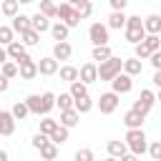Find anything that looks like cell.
Masks as SVG:
<instances>
[{"mask_svg":"<svg viewBox=\"0 0 161 161\" xmlns=\"http://www.w3.org/2000/svg\"><path fill=\"white\" fill-rule=\"evenodd\" d=\"M158 98H156V93L151 91V88H143L141 91V96L133 101V111H138L141 116H148V111L153 108V103H156Z\"/></svg>","mask_w":161,"mask_h":161,"instance_id":"3","label":"cell"},{"mask_svg":"<svg viewBox=\"0 0 161 161\" xmlns=\"http://www.w3.org/2000/svg\"><path fill=\"white\" fill-rule=\"evenodd\" d=\"M58 18H60V23H65L68 28L80 25V15H78V10H75L70 3H60V5H58Z\"/></svg>","mask_w":161,"mask_h":161,"instance_id":"4","label":"cell"},{"mask_svg":"<svg viewBox=\"0 0 161 161\" xmlns=\"http://www.w3.org/2000/svg\"><path fill=\"white\" fill-rule=\"evenodd\" d=\"M58 108H60V111H70V108H75V98H73L70 93H60V96H58Z\"/></svg>","mask_w":161,"mask_h":161,"instance_id":"34","label":"cell"},{"mask_svg":"<svg viewBox=\"0 0 161 161\" xmlns=\"http://www.w3.org/2000/svg\"><path fill=\"white\" fill-rule=\"evenodd\" d=\"M156 98H158V101H161V91H158V93H156Z\"/></svg>","mask_w":161,"mask_h":161,"instance_id":"54","label":"cell"},{"mask_svg":"<svg viewBox=\"0 0 161 161\" xmlns=\"http://www.w3.org/2000/svg\"><path fill=\"white\" fill-rule=\"evenodd\" d=\"M30 28H33L30 15H23V13H20V15L13 18V30H15V33H25V30H30Z\"/></svg>","mask_w":161,"mask_h":161,"instance_id":"21","label":"cell"},{"mask_svg":"<svg viewBox=\"0 0 161 161\" xmlns=\"http://www.w3.org/2000/svg\"><path fill=\"white\" fill-rule=\"evenodd\" d=\"M126 23H128V15H126L123 10H113V13L108 15V28H113V30L126 28Z\"/></svg>","mask_w":161,"mask_h":161,"instance_id":"15","label":"cell"},{"mask_svg":"<svg viewBox=\"0 0 161 161\" xmlns=\"http://www.w3.org/2000/svg\"><path fill=\"white\" fill-rule=\"evenodd\" d=\"M91 58L101 65V63H106V60H111L113 58V53H111V48L108 45H98V48H93V53H91Z\"/></svg>","mask_w":161,"mask_h":161,"instance_id":"23","label":"cell"},{"mask_svg":"<svg viewBox=\"0 0 161 161\" xmlns=\"http://www.w3.org/2000/svg\"><path fill=\"white\" fill-rule=\"evenodd\" d=\"M13 33H15L13 25H0V43H3L5 48H8L10 43H15V40H13Z\"/></svg>","mask_w":161,"mask_h":161,"instance_id":"36","label":"cell"},{"mask_svg":"<svg viewBox=\"0 0 161 161\" xmlns=\"http://www.w3.org/2000/svg\"><path fill=\"white\" fill-rule=\"evenodd\" d=\"M148 60H151V65H153L156 70H161V50H156V53H153Z\"/></svg>","mask_w":161,"mask_h":161,"instance_id":"46","label":"cell"},{"mask_svg":"<svg viewBox=\"0 0 161 161\" xmlns=\"http://www.w3.org/2000/svg\"><path fill=\"white\" fill-rule=\"evenodd\" d=\"M65 3H70V5L75 8V5H78V3H83V0H65Z\"/></svg>","mask_w":161,"mask_h":161,"instance_id":"51","label":"cell"},{"mask_svg":"<svg viewBox=\"0 0 161 161\" xmlns=\"http://www.w3.org/2000/svg\"><path fill=\"white\" fill-rule=\"evenodd\" d=\"M68 93H70L75 101H78V98H86V96H88V86H86L83 80H75V83H70V91H68Z\"/></svg>","mask_w":161,"mask_h":161,"instance_id":"28","label":"cell"},{"mask_svg":"<svg viewBox=\"0 0 161 161\" xmlns=\"http://www.w3.org/2000/svg\"><path fill=\"white\" fill-rule=\"evenodd\" d=\"M78 121H80V113H78L75 108H70V111H60V126L73 128V126H78Z\"/></svg>","mask_w":161,"mask_h":161,"instance_id":"19","label":"cell"},{"mask_svg":"<svg viewBox=\"0 0 161 161\" xmlns=\"http://www.w3.org/2000/svg\"><path fill=\"white\" fill-rule=\"evenodd\" d=\"M40 13L48 18H58V5L53 0H40Z\"/></svg>","mask_w":161,"mask_h":161,"instance_id":"32","label":"cell"},{"mask_svg":"<svg viewBox=\"0 0 161 161\" xmlns=\"http://www.w3.org/2000/svg\"><path fill=\"white\" fill-rule=\"evenodd\" d=\"M126 28H128V30H143V20H141V15H128Z\"/></svg>","mask_w":161,"mask_h":161,"instance_id":"42","label":"cell"},{"mask_svg":"<svg viewBox=\"0 0 161 161\" xmlns=\"http://www.w3.org/2000/svg\"><path fill=\"white\" fill-rule=\"evenodd\" d=\"M60 80H65V83H75V80H80V68H75V65H60Z\"/></svg>","mask_w":161,"mask_h":161,"instance_id":"16","label":"cell"},{"mask_svg":"<svg viewBox=\"0 0 161 161\" xmlns=\"http://www.w3.org/2000/svg\"><path fill=\"white\" fill-rule=\"evenodd\" d=\"M133 55H136L138 60H146V58H151L153 53H151V48H148L146 43H138V45H133Z\"/></svg>","mask_w":161,"mask_h":161,"instance_id":"38","label":"cell"},{"mask_svg":"<svg viewBox=\"0 0 161 161\" xmlns=\"http://www.w3.org/2000/svg\"><path fill=\"white\" fill-rule=\"evenodd\" d=\"M148 48H151V53H156V50H161V38L158 35H146V40H143Z\"/></svg>","mask_w":161,"mask_h":161,"instance_id":"43","label":"cell"},{"mask_svg":"<svg viewBox=\"0 0 161 161\" xmlns=\"http://www.w3.org/2000/svg\"><path fill=\"white\" fill-rule=\"evenodd\" d=\"M111 88H113V93H128L131 88H133V75H128V73H121V75H116L113 80H111Z\"/></svg>","mask_w":161,"mask_h":161,"instance_id":"8","label":"cell"},{"mask_svg":"<svg viewBox=\"0 0 161 161\" xmlns=\"http://www.w3.org/2000/svg\"><path fill=\"white\" fill-rule=\"evenodd\" d=\"M68 131H70V128H65V126H58V131H55V133L50 136V141H53L55 146L65 143V141H68Z\"/></svg>","mask_w":161,"mask_h":161,"instance_id":"39","label":"cell"},{"mask_svg":"<svg viewBox=\"0 0 161 161\" xmlns=\"http://www.w3.org/2000/svg\"><path fill=\"white\" fill-rule=\"evenodd\" d=\"M58 126H60V121H53V118H43L40 121V133H45V136H53L55 131H58Z\"/></svg>","mask_w":161,"mask_h":161,"instance_id":"29","label":"cell"},{"mask_svg":"<svg viewBox=\"0 0 161 161\" xmlns=\"http://www.w3.org/2000/svg\"><path fill=\"white\" fill-rule=\"evenodd\" d=\"M143 118H146V116H141V113L133 111V108L123 113V123H126V128H141V126H143Z\"/></svg>","mask_w":161,"mask_h":161,"instance_id":"17","label":"cell"},{"mask_svg":"<svg viewBox=\"0 0 161 161\" xmlns=\"http://www.w3.org/2000/svg\"><path fill=\"white\" fill-rule=\"evenodd\" d=\"M80 80H83L86 86L98 80V63H96V60H91V63H83V65H80Z\"/></svg>","mask_w":161,"mask_h":161,"instance_id":"9","label":"cell"},{"mask_svg":"<svg viewBox=\"0 0 161 161\" xmlns=\"http://www.w3.org/2000/svg\"><path fill=\"white\" fill-rule=\"evenodd\" d=\"M108 153L113 156V158H123L126 153H128V143L126 141H108Z\"/></svg>","mask_w":161,"mask_h":161,"instance_id":"20","label":"cell"},{"mask_svg":"<svg viewBox=\"0 0 161 161\" xmlns=\"http://www.w3.org/2000/svg\"><path fill=\"white\" fill-rule=\"evenodd\" d=\"M38 68H40V75H55V73L60 70V65H58V60H55L53 55L40 58V60H38Z\"/></svg>","mask_w":161,"mask_h":161,"instance_id":"11","label":"cell"},{"mask_svg":"<svg viewBox=\"0 0 161 161\" xmlns=\"http://www.w3.org/2000/svg\"><path fill=\"white\" fill-rule=\"evenodd\" d=\"M68 33H70V28L65 25V23H53V28H50V35H53V40L55 43H63V40H68Z\"/></svg>","mask_w":161,"mask_h":161,"instance_id":"18","label":"cell"},{"mask_svg":"<svg viewBox=\"0 0 161 161\" xmlns=\"http://www.w3.org/2000/svg\"><path fill=\"white\" fill-rule=\"evenodd\" d=\"M8 86H10V78H0V91H3V93L8 91Z\"/></svg>","mask_w":161,"mask_h":161,"instance_id":"49","label":"cell"},{"mask_svg":"<svg viewBox=\"0 0 161 161\" xmlns=\"http://www.w3.org/2000/svg\"><path fill=\"white\" fill-rule=\"evenodd\" d=\"M141 70H143V63H141V60H138L136 55H133V58H126V60H123V73H128V75H138Z\"/></svg>","mask_w":161,"mask_h":161,"instance_id":"24","label":"cell"},{"mask_svg":"<svg viewBox=\"0 0 161 161\" xmlns=\"http://www.w3.org/2000/svg\"><path fill=\"white\" fill-rule=\"evenodd\" d=\"M70 55H73V45H70L68 40L53 45V58H55V60H68Z\"/></svg>","mask_w":161,"mask_h":161,"instance_id":"14","label":"cell"},{"mask_svg":"<svg viewBox=\"0 0 161 161\" xmlns=\"http://www.w3.org/2000/svg\"><path fill=\"white\" fill-rule=\"evenodd\" d=\"M73 161H93V151L91 148H78L75 156H73Z\"/></svg>","mask_w":161,"mask_h":161,"instance_id":"44","label":"cell"},{"mask_svg":"<svg viewBox=\"0 0 161 161\" xmlns=\"http://www.w3.org/2000/svg\"><path fill=\"white\" fill-rule=\"evenodd\" d=\"M121 70H123V60L121 58H111V60H106V63H101L98 65V80H113L116 75H121Z\"/></svg>","mask_w":161,"mask_h":161,"instance_id":"2","label":"cell"},{"mask_svg":"<svg viewBox=\"0 0 161 161\" xmlns=\"http://www.w3.org/2000/svg\"><path fill=\"white\" fill-rule=\"evenodd\" d=\"M10 111H13V116H15L18 121H23V118L30 113V108H28V103H25V101H18V103H13V108H10Z\"/></svg>","mask_w":161,"mask_h":161,"instance_id":"35","label":"cell"},{"mask_svg":"<svg viewBox=\"0 0 161 161\" xmlns=\"http://www.w3.org/2000/svg\"><path fill=\"white\" fill-rule=\"evenodd\" d=\"M15 116H13V111H0V133L3 136H13V131H15Z\"/></svg>","mask_w":161,"mask_h":161,"instance_id":"10","label":"cell"},{"mask_svg":"<svg viewBox=\"0 0 161 161\" xmlns=\"http://www.w3.org/2000/svg\"><path fill=\"white\" fill-rule=\"evenodd\" d=\"M5 50H8V55H10V60H15V63H18L20 58H25V55H28V50H25V45H23V43H18V40H15V43H10V45H8Z\"/></svg>","mask_w":161,"mask_h":161,"instance_id":"22","label":"cell"},{"mask_svg":"<svg viewBox=\"0 0 161 161\" xmlns=\"http://www.w3.org/2000/svg\"><path fill=\"white\" fill-rule=\"evenodd\" d=\"M20 5H30V3H35V0H18Z\"/></svg>","mask_w":161,"mask_h":161,"instance_id":"52","label":"cell"},{"mask_svg":"<svg viewBox=\"0 0 161 161\" xmlns=\"http://www.w3.org/2000/svg\"><path fill=\"white\" fill-rule=\"evenodd\" d=\"M55 156H58V146H55L53 141H48V143L40 148V158H45V161H55Z\"/></svg>","mask_w":161,"mask_h":161,"instance_id":"31","label":"cell"},{"mask_svg":"<svg viewBox=\"0 0 161 161\" xmlns=\"http://www.w3.org/2000/svg\"><path fill=\"white\" fill-rule=\"evenodd\" d=\"M20 43H23L25 48H30V45H38V43H40V33L30 28V30H25V33H20Z\"/></svg>","mask_w":161,"mask_h":161,"instance_id":"26","label":"cell"},{"mask_svg":"<svg viewBox=\"0 0 161 161\" xmlns=\"http://www.w3.org/2000/svg\"><path fill=\"white\" fill-rule=\"evenodd\" d=\"M18 65H20V78H23V80H33V78L40 73V68H38V60H33L30 55L20 58V60H18Z\"/></svg>","mask_w":161,"mask_h":161,"instance_id":"6","label":"cell"},{"mask_svg":"<svg viewBox=\"0 0 161 161\" xmlns=\"http://www.w3.org/2000/svg\"><path fill=\"white\" fill-rule=\"evenodd\" d=\"M108 3L113 10H126V5H128V0H108Z\"/></svg>","mask_w":161,"mask_h":161,"instance_id":"47","label":"cell"},{"mask_svg":"<svg viewBox=\"0 0 161 161\" xmlns=\"http://www.w3.org/2000/svg\"><path fill=\"white\" fill-rule=\"evenodd\" d=\"M148 156H151L153 161H161V141H153V143L148 146Z\"/></svg>","mask_w":161,"mask_h":161,"instance_id":"45","label":"cell"},{"mask_svg":"<svg viewBox=\"0 0 161 161\" xmlns=\"http://www.w3.org/2000/svg\"><path fill=\"white\" fill-rule=\"evenodd\" d=\"M30 20H33V30H38V33H45V30H50V28H53L50 18H48V15H43L40 10H38L35 15H30Z\"/></svg>","mask_w":161,"mask_h":161,"instance_id":"13","label":"cell"},{"mask_svg":"<svg viewBox=\"0 0 161 161\" xmlns=\"http://www.w3.org/2000/svg\"><path fill=\"white\" fill-rule=\"evenodd\" d=\"M126 143H128V151L136 153V156L146 153L148 146H151L148 138H146V133H143V128H128L126 131Z\"/></svg>","mask_w":161,"mask_h":161,"instance_id":"1","label":"cell"},{"mask_svg":"<svg viewBox=\"0 0 161 161\" xmlns=\"http://www.w3.org/2000/svg\"><path fill=\"white\" fill-rule=\"evenodd\" d=\"M118 161H138V156H136V153H126V156L118 158Z\"/></svg>","mask_w":161,"mask_h":161,"instance_id":"50","label":"cell"},{"mask_svg":"<svg viewBox=\"0 0 161 161\" xmlns=\"http://www.w3.org/2000/svg\"><path fill=\"white\" fill-rule=\"evenodd\" d=\"M91 108H93L91 96H86V98H78V101H75V111H78V113H88Z\"/></svg>","mask_w":161,"mask_h":161,"instance_id":"40","label":"cell"},{"mask_svg":"<svg viewBox=\"0 0 161 161\" xmlns=\"http://www.w3.org/2000/svg\"><path fill=\"white\" fill-rule=\"evenodd\" d=\"M55 106H58V96L50 93V91H45V93H43V116H48Z\"/></svg>","mask_w":161,"mask_h":161,"instance_id":"27","label":"cell"},{"mask_svg":"<svg viewBox=\"0 0 161 161\" xmlns=\"http://www.w3.org/2000/svg\"><path fill=\"white\" fill-rule=\"evenodd\" d=\"M151 80H153V86H156V88H158V91H161V70H156V73H153V78H151Z\"/></svg>","mask_w":161,"mask_h":161,"instance_id":"48","label":"cell"},{"mask_svg":"<svg viewBox=\"0 0 161 161\" xmlns=\"http://www.w3.org/2000/svg\"><path fill=\"white\" fill-rule=\"evenodd\" d=\"M88 38H91L93 48H98V45H108V25H103V23H93V25L88 28Z\"/></svg>","mask_w":161,"mask_h":161,"instance_id":"5","label":"cell"},{"mask_svg":"<svg viewBox=\"0 0 161 161\" xmlns=\"http://www.w3.org/2000/svg\"><path fill=\"white\" fill-rule=\"evenodd\" d=\"M143 28H146L148 35H161V15H156V13L146 15L143 18Z\"/></svg>","mask_w":161,"mask_h":161,"instance_id":"12","label":"cell"},{"mask_svg":"<svg viewBox=\"0 0 161 161\" xmlns=\"http://www.w3.org/2000/svg\"><path fill=\"white\" fill-rule=\"evenodd\" d=\"M75 10H78L80 20H86V18H91V13H93V3H91V0H83V3L75 5Z\"/></svg>","mask_w":161,"mask_h":161,"instance_id":"37","label":"cell"},{"mask_svg":"<svg viewBox=\"0 0 161 161\" xmlns=\"http://www.w3.org/2000/svg\"><path fill=\"white\" fill-rule=\"evenodd\" d=\"M25 103H28L30 113H35V116H43V96H38V93H30V96L25 98Z\"/></svg>","mask_w":161,"mask_h":161,"instance_id":"25","label":"cell"},{"mask_svg":"<svg viewBox=\"0 0 161 161\" xmlns=\"http://www.w3.org/2000/svg\"><path fill=\"white\" fill-rule=\"evenodd\" d=\"M118 93H113V91H108V93H101V98H98V108H101V113H113L116 108H118Z\"/></svg>","mask_w":161,"mask_h":161,"instance_id":"7","label":"cell"},{"mask_svg":"<svg viewBox=\"0 0 161 161\" xmlns=\"http://www.w3.org/2000/svg\"><path fill=\"white\" fill-rule=\"evenodd\" d=\"M106 161H118V158H113V156H108V158H106Z\"/></svg>","mask_w":161,"mask_h":161,"instance_id":"53","label":"cell"},{"mask_svg":"<svg viewBox=\"0 0 161 161\" xmlns=\"http://www.w3.org/2000/svg\"><path fill=\"white\" fill-rule=\"evenodd\" d=\"M48 141H50V136H45V133H40V131H38V133L30 138V143H33V148H35V151H40V148H43Z\"/></svg>","mask_w":161,"mask_h":161,"instance_id":"41","label":"cell"},{"mask_svg":"<svg viewBox=\"0 0 161 161\" xmlns=\"http://www.w3.org/2000/svg\"><path fill=\"white\" fill-rule=\"evenodd\" d=\"M15 75H20V65L15 60L3 63V78H15Z\"/></svg>","mask_w":161,"mask_h":161,"instance_id":"33","label":"cell"},{"mask_svg":"<svg viewBox=\"0 0 161 161\" xmlns=\"http://www.w3.org/2000/svg\"><path fill=\"white\" fill-rule=\"evenodd\" d=\"M18 10H20V3H18V0H3V15H5V18L20 15Z\"/></svg>","mask_w":161,"mask_h":161,"instance_id":"30","label":"cell"}]
</instances>
